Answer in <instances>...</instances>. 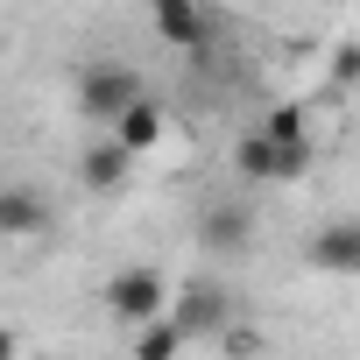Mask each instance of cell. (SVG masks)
Listing matches in <instances>:
<instances>
[{"instance_id":"obj_1","label":"cell","mask_w":360,"mask_h":360,"mask_svg":"<svg viewBox=\"0 0 360 360\" xmlns=\"http://www.w3.org/2000/svg\"><path fill=\"white\" fill-rule=\"evenodd\" d=\"M169 297H176V283H169L162 269H148V262H127V269H113V276H106V311H113L127 332H141V325L169 318Z\"/></svg>"},{"instance_id":"obj_2","label":"cell","mask_w":360,"mask_h":360,"mask_svg":"<svg viewBox=\"0 0 360 360\" xmlns=\"http://www.w3.org/2000/svg\"><path fill=\"white\" fill-rule=\"evenodd\" d=\"M134 99H148L134 64H120V57H99V64H85V71H78V113H85V120L113 127V120H120Z\"/></svg>"},{"instance_id":"obj_3","label":"cell","mask_w":360,"mask_h":360,"mask_svg":"<svg viewBox=\"0 0 360 360\" xmlns=\"http://www.w3.org/2000/svg\"><path fill=\"white\" fill-rule=\"evenodd\" d=\"M311 162H318V141L283 148V141H262L255 127L233 141V169H240V184H297V176H311Z\"/></svg>"},{"instance_id":"obj_4","label":"cell","mask_w":360,"mask_h":360,"mask_svg":"<svg viewBox=\"0 0 360 360\" xmlns=\"http://www.w3.org/2000/svg\"><path fill=\"white\" fill-rule=\"evenodd\" d=\"M169 325L184 332V346L191 339H219L226 325H233V297L219 290V283H184L169 297Z\"/></svg>"},{"instance_id":"obj_5","label":"cell","mask_w":360,"mask_h":360,"mask_svg":"<svg viewBox=\"0 0 360 360\" xmlns=\"http://www.w3.org/2000/svg\"><path fill=\"white\" fill-rule=\"evenodd\" d=\"M304 262L325 269V276H339V283H353V276H360V212L325 219V226L304 240Z\"/></svg>"},{"instance_id":"obj_6","label":"cell","mask_w":360,"mask_h":360,"mask_svg":"<svg viewBox=\"0 0 360 360\" xmlns=\"http://www.w3.org/2000/svg\"><path fill=\"white\" fill-rule=\"evenodd\" d=\"M198 240H205L212 255L248 248V240H255V205H248V198H219V205H205V212H198Z\"/></svg>"},{"instance_id":"obj_7","label":"cell","mask_w":360,"mask_h":360,"mask_svg":"<svg viewBox=\"0 0 360 360\" xmlns=\"http://www.w3.org/2000/svg\"><path fill=\"white\" fill-rule=\"evenodd\" d=\"M50 233V198L29 184H0V240H36Z\"/></svg>"},{"instance_id":"obj_8","label":"cell","mask_w":360,"mask_h":360,"mask_svg":"<svg viewBox=\"0 0 360 360\" xmlns=\"http://www.w3.org/2000/svg\"><path fill=\"white\" fill-rule=\"evenodd\" d=\"M106 134H113V141H120V148L141 162L148 148H162V134H169V113H162V99H134V106H127V113H120Z\"/></svg>"},{"instance_id":"obj_9","label":"cell","mask_w":360,"mask_h":360,"mask_svg":"<svg viewBox=\"0 0 360 360\" xmlns=\"http://www.w3.org/2000/svg\"><path fill=\"white\" fill-rule=\"evenodd\" d=\"M155 36L169 43V50H205L212 43V15H198L191 0H155Z\"/></svg>"},{"instance_id":"obj_10","label":"cell","mask_w":360,"mask_h":360,"mask_svg":"<svg viewBox=\"0 0 360 360\" xmlns=\"http://www.w3.org/2000/svg\"><path fill=\"white\" fill-rule=\"evenodd\" d=\"M127 169H134V155L106 134V141H92V148L78 155V184H85V191H120V184H127Z\"/></svg>"},{"instance_id":"obj_11","label":"cell","mask_w":360,"mask_h":360,"mask_svg":"<svg viewBox=\"0 0 360 360\" xmlns=\"http://www.w3.org/2000/svg\"><path fill=\"white\" fill-rule=\"evenodd\" d=\"M262 141H283V148H297V141H318V127H311V106L304 99H276L269 113H262V127H255Z\"/></svg>"},{"instance_id":"obj_12","label":"cell","mask_w":360,"mask_h":360,"mask_svg":"<svg viewBox=\"0 0 360 360\" xmlns=\"http://www.w3.org/2000/svg\"><path fill=\"white\" fill-rule=\"evenodd\" d=\"M127 360H184V332H176L169 318H155V325H141L127 339Z\"/></svg>"},{"instance_id":"obj_13","label":"cell","mask_w":360,"mask_h":360,"mask_svg":"<svg viewBox=\"0 0 360 360\" xmlns=\"http://www.w3.org/2000/svg\"><path fill=\"white\" fill-rule=\"evenodd\" d=\"M219 346H226V353H233V360H248V353H255V346H262V332H255V325H240V318H233V325H226V332H219Z\"/></svg>"},{"instance_id":"obj_14","label":"cell","mask_w":360,"mask_h":360,"mask_svg":"<svg viewBox=\"0 0 360 360\" xmlns=\"http://www.w3.org/2000/svg\"><path fill=\"white\" fill-rule=\"evenodd\" d=\"M332 85H360V43H339L332 50Z\"/></svg>"},{"instance_id":"obj_15","label":"cell","mask_w":360,"mask_h":360,"mask_svg":"<svg viewBox=\"0 0 360 360\" xmlns=\"http://www.w3.org/2000/svg\"><path fill=\"white\" fill-rule=\"evenodd\" d=\"M15 353H22V339H15L8 325H0V360H15Z\"/></svg>"}]
</instances>
